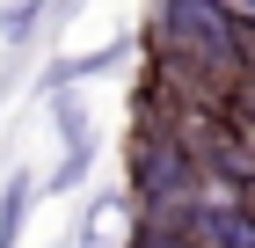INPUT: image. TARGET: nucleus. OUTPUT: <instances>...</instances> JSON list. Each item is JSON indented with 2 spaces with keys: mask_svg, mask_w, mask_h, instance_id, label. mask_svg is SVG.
I'll use <instances>...</instances> for the list:
<instances>
[{
  "mask_svg": "<svg viewBox=\"0 0 255 248\" xmlns=\"http://www.w3.org/2000/svg\"><path fill=\"white\" fill-rule=\"evenodd\" d=\"M22 212H29V175H7V190H0V248L22 241Z\"/></svg>",
  "mask_w": 255,
  "mask_h": 248,
  "instance_id": "1",
  "label": "nucleus"
},
{
  "mask_svg": "<svg viewBox=\"0 0 255 248\" xmlns=\"http://www.w3.org/2000/svg\"><path fill=\"white\" fill-rule=\"evenodd\" d=\"M226 117H234L241 132H248V139H255V73H248V80H241L234 95H226Z\"/></svg>",
  "mask_w": 255,
  "mask_h": 248,
  "instance_id": "2",
  "label": "nucleus"
},
{
  "mask_svg": "<svg viewBox=\"0 0 255 248\" xmlns=\"http://www.w3.org/2000/svg\"><path fill=\"white\" fill-rule=\"evenodd\" d=\"M234 212H241V219H248V227H255V175H248V183H241V190H234Z\"/></svg>",
  "mask_w": 255,
  "mask_h": 248,
  "instance_id": "3",
  "label": "nucleus"
}]
</instances>
